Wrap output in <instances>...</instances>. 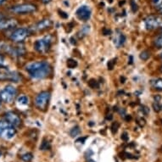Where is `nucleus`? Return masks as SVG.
<instances>
[{
    "label": "nucleus",
    "mask_w": 162,
    "mask_h": 162,
    "mask_svg": "<svg viewBox=\"0 0 162 162\" xmlns=\"http://www.w3.org/2000/svg\"><path fill=\"white\" fill-rule=\"evenodd\" d=\"M51 93L49 91H43L39 92L35 98L34 104L35 106L39 110L44 111L49 106V103L50 100Z\"/></svg>",
    "instance_id": "nucleus-3"
},
{
    "label": "nucleus",
    "mask_w": 162,
    "mask_h": 162,
    "mask_svg": "<svg viewBox=\"0 0 162 162\" xmlns=\"http://www.w3.org/2000/svg\"><path fill=\"white\" fill-rule=\"evenodd\" d=\"M4 62H5V59H4L3 55L0 54V67H2L4 65Z\"/></svg>",
    "instance_id": "nucleus-22"
},
{
    "label": "nucleus",
    "mask_w": 162,
    "mask_h": 162,
    "mask_svg": "<svg viewBox=\"0 0 162 162\" xmlns=\"http://www.w3.org/2000/svg\"><path fill=\"white\" fill-rule=\"evenodd\" d=\"M30 35V31L27 28L20 27L15 29L9 35V39L15 43H21Z\"/></svg>",
    "instance_id": "nucleus-7"
},
{
    "label": "nucleus",
    "mask_w": 162,
    "mask_h": 162,
    "mask_svg": "<svg viewBox=\"0 0 162 162\" xmlns=\"http://www.w3.org/2000/svg\"><path fill=\"white\" fill-rule=\"evenodd\" d=\"M26 71L33 79H43L51 73V66L46 61H34L26 65Z\"/></svg>",
    "instance_id": "nucleus-1"
},
{
    "label": "nucleus",
    "mask_w": 162,
    "mask_h": 162,
    "mask_svg": "<svg viewBox=\"0 0 162 162\" xmlns=\"http://www.w3.org/2000/svg\"><path fill=\"white\" fill-rule=\"evenodd\" d=\"M90 26H88V25H86V26H84L82 28V30H81V32L80 33H82V37L84 36H86L87 34H88V32H89V30H90V28H89Z\"/></svg>",
    "instance_id": "nucleus-21"
},
{
    "label": "nucleus",
    "mask_w": 162,
    "mask_h": 162,
    "mask_svg": "<svg viewBox=\"0 0 162 162\" xmlns=\"http://www.w3.org/2000/svg\"><path fill=\"white\" fill-rule=\"evenodd\" d=\"M1 103H2V99H1V98H0V105H1Z\"/></svg>",
    "instance_id": "nucleus-28"
},
{
    "label": "nucleus",
    "mask_w": 162,
    "mask_h": 162,
    "mask_svg": "<svg viewBox=\"0 0 162 162\" xmlns=\"http://www.w3.org/2000/svg\"><path fill=\"white\" fill-rule=\"evenodd\" d=\"M160 13H161V15H162V11H160Z\"/></svg>",
    "instance_id": "nucleus-30"
},
{
    "label": "nucleus",
    "mask_w": 162,
    "mask_h": 162,
    "mask_svg": "<svg viewBox=\"0 0 162 162\" xmlns=\"http://www.w3.org/2000/svg\"><path fill=\"white\" fill-rule=\"evenodd\" d=\"M67 66L71 69H73V68H76L77 66V62L72 59H69L67 60Z\"/></svg>",
    "instance_id": "nucleus-18"
},
{
    "label": "nucleus",
    "mask_w": 162,
    "mask_h": 162,
    "mask_svg": "<svg viewBox=\"0 0 162 162\" xmlns=\"http://www.w3.org/2000/svg\"><path fill=\"white\" fill-rule=\"evenodd\" d=\"M59 16H61L62 18L66 19L67 17H68V15H67V14H66L65 12H64V11H60V10H59Z\"/></svg>",
    "instance_id": "nucleus-23"
},
{
    "label": "nucleus",
    "mask_w": 162,
    "mask_h": 162,
    "mask_svg": "<svg viewBox=\"0 0 162 162\" xmlns=\"http://www.w3.org/2000/svg\"><path fill=\"white\" fill-rule=\"evenodd\" d=\"M42 1H43V3H45V4H47V3H49L50 2V0H42Z\"/></svg>",
    "instance_id": "nucleus-26"
},
{
    "label": "nucleus",
    "mask_w": 162,
    "mask_h": 162,
    "mask_svg": "<svg viewBox=\"0 0 162 162\" xmlns=\"http://www.w3.org/2000/svg\"><path fill=\"white\" fill-rule=\"evenodd\" d=\"M17 102L21 105H27L29 104V99L26 95H20L17 98Z\"/></svg>",
    "instance_id": "nucleus-15"
},
{
    "label": "nucleus",
    "mask_w": 162,
    "mask_h": 162,
    "mask_svg": "<svg viewBox=\"0 0 162 162\" xmlns=\"http://www.w3.org/2000/svg\"><path fill=\"white\" fill-rule=\"evenodd\" d=\"M37 8L35 4L32 3H22L19 5L12 6L9 10L16 15H27L36 11Z\"/></svg>",
    "instance_id": "nucleus-5"
},
{
    "label": "nucleus",
    "mask_w": 162,
    "mask_h": 162,
    "mask_svg": "<svg viewBox=\"0 0 162 162\" xmlns=\"http://www.w3.org/2000/svg\"><path fill=\"white\" fill-rule=\"evenodd\" d=\"M17 95L16 88L12 85H7L3 89L0 91V98L3 102L6 104H10L14 101Z\"/></svg>",
    "instance_id": "nucleus-4"
},
{
    "label": "nucleus",
    "mask_w": 162,
    "mask_h": 162,
    "mask_svg": "<svg viewBox=\"0 0 162 162\" xmlns=\"http://www.w3.org/2000/svg\"><path fill=\"white\" fill-rule=\"evenodd\" d=\"M79 133H80V128H79V126H78L73 127L72 130H71V132H70V134H71L72 137H76V136H77Z\"/></svg>",
    "instance_id": "nucleus-19"
},
{
    "label": "nucleus",
    "mask_w": 162,
    "mask_h": 162,
    "mask_svg": "<svg viewBox=\"0 0 162 162\" xmlns=\"http://www.w3.org/2000/svg\"><path fill=\"white\" fill-rule=\"evenodd\" d=\"M4 18H5L4 15H3V14L2 12H0V21H1V20H2L3 19H4Z\"/></svg>",
    "instance_id": "nucleus-25"
},
{
    "label": "nucleus",
    "mask_w": 162,
    "mask_h": 162,
    "mask_svg": "<svg viewBox=\"0 0 162 162\" xmlns=\"http://www.w3.org/2000/svg\"><path fill=\"white\" fill-rule=\"evenodd\" d=\"M20 159L25 162H31L33 159V155L32 153H26L20 156Z\"/></svg>",
    "instance_id": "nucleus-16"
},
{
    "label": "nucleus",
    "mask_w": 162,
    "mask_h": 162,
    "mask_svg": "<svg viewBox=\"0 0 162 162\" xmlns=\"http://www.w3.org/2000/svg\"><path fill=\"white\" fill-rule=\"evenodd\" d=\"M139 57H140V59H143V60H147V59L150 57V53H149L148 51H147V50H144V51H143V52L140 54Z\"/></svg>",
    "instance_id": "nucleus-20"
},
{
    "label": "nucleus",
    "mask_w": 162,
    "mask_h": 162,
    "mask_svg": "<svg viewBox=\"0 0 162 162\" xmlns=\"http://www.w3.org/2000/svg\"><path fill=\"white\" fill-rule=\"evenodd\" d=\"M161 122H162V121H161Z\"/></svg>",
    "instance_id": "nucleus-35"
},
{
    "label": "nucleus",
    "mask_w": 162,
    "mask_h": 162,
    "mask_svg": "<svg viewBox=\"0 0 162 162\" xmlns=\"http://www.w3.org/2000/svg\"><path fill=\"white\" fill-rule=\"evenodd\" d=\"M5 2V0H0V4H2L3 3H4Z\"/></svg>",
    "instance_id": "nucleus-27"
},
{
    "label": "nucleus",
    "mask_w": 162,
    "mask_h": 162,
    "mask_svg": "<svg viewBox=\"0 0 162 162\" xmlns=\"http://www.w3.org/2000/svg\"><path fill=\"white\" fill-rule=\"evenodd\" d=\"M162 23L161 18L157 16H149L144 20L145 27L148 30H154L158 28Z\"/></svg>",
    "instance_id": "nucleus-8"
},
{
    "label": "nucleus",
    "mask_w": 162,
    "mask_h": 162,
    "mask_svg": "<svg viewBox=\"0 0 162 162\" xmlns=\"http://www.w3.org/2000/svg\"><path fill=\"white\" fill-rule=\"evenodd\" d=\"M76 16L82 21H88L91 17L90 8L87 5H82L79 7L76 11Z\"/></svg>",
    "instance_id": "nucleus-9"
},
{
    "label": "nucleus",
    "mask_w": 162,
    "mask_h": 162,
    "mask_svg": "<svg viewBox=\"0 0 162 162\" xmlns=\"http://www.w3.org/2000/svg\"><path fill=\"white\" fill-rule=\"evenodd\" d=\"M161 71H162V66H161Z\"/></svg>",
    "instance_id": "nucleus-34"
},
{
    "label": "nucleus",
    "mask_w": 162,
    "mask_h": 162,
    "mask_svg": "<svg viewBox=\"0 0 162 162\" xmlns=\"http://www.w3.org/2000/svg\"><path fill=\"white\" fill-rule=\"evenodd\" d=\"M125 41H126V37L124 36V34L122 32H119L118 34H116L114 39V43L117 47H121L122 45H123Z\"/></svg>",
    "instance_id": "nucleus-13"
},
{
    "label": "nucleus",
    "mask_w": 162,
    "mask_h": 162,
    "mask_svg": "<svg viewBox=\"0 0 162 162\" xmlns=\"http://www.w3.org/2000/svg\"><path fill=\"white\" fill-rule=\"evenodd\" d=\"M0 78H1V72H0Z\"/></svg>",
    "instance_id": "nucleus-31"
},
{
    "label": "nucleus",
    "mask_w": 162,
    "mask_h": 162,
    "mask_svg": "<svg viewBox=\"0 0 162 162\" xmlns=\"http://www.w3.org/2000/svg\"><path fill=\"white\" fill-rule=\"evenodd\" d=\"M18 25V20L14 18H4L0 21V30H10L16 27Z\"/></svg>",
    "instance_id": "nucleus-11"
},
{
    "label": "nucleus",
    "mask_w": 162,
    "mask_h": 162,
    "mask_svg": "<svg viewBox=\"0 0 162 162\" xmlns=\"http://www.w3.org/2000/svg\"><path fill=\"white\" fill-rule=\"evenodd\" d=\"M1 155H2V154H1V152H0V157H1Z\"/></svg>",
    "instance_id": "nucleus-32"
},
{
    "label": "nucleus",
    "mask_w": 162,
    "mask_h": 162,
    "mask_svg": "<svg viewBox=\"0 0 162 162\" xmlns=\"http://www.w3.org/2000/svg\"><path fill=\"white\" fill-rule=\"evenodd\" d=\"M151 87L156 91H162V78H156L150 82Z\"/></svg>",
    "instance_id": "nucleus-14"
},
{
    "label": "nucleus",
    "mask_w": 162,
    "mask_h": 162,
    "mask_svg": "<svg viewBox=\"0 0 162 162\" xmlns=\"http://www.w3.org/2000/svg\"><path fill=\"white\" fill-rule=\"evenodd\" d=\"M4 119L9 122L11 125L15 126V127H18L21 124V119L19 116L18 114H16L14 111H8L4 114Z\"/></svg>",
    "instance_id": "nucleus-10"
},
{
    "label": "nucleus",
    "mask_w": 162,
    "mask_h": 162,
    "mask_svg": "<svg viewBox=\"0 0 162 162\" xmlns=\"http://www.w3.org/2000/svg\"><path fill=\"white\" fill-rule=\"evenodd\" d=\"M161 110H162V105H161Z\"/></svg>",
    "instance_id": "nucleus-33"
},
{
    "label": "nucleus",
    "mask_w": 162,
    "mask_h": 162,
    "mask_svg": "<svg viewBox=\"0 0 162 162\" xmlns=\"http://www.w3.org/2000/svg\"><path fill=\"white\" fill-rule=\"evenodd\" d=\"M161 59H162V53H161Z\"/></svg>",
    "instance_id": "nucleus-29"
},
{
    "label": "nucleus",
    "mask_w": 162,
    "mask_h": 162,
    "mask_svg": "<svg viewBox=\"0 0 162 162\" xmlns=\"http://www.w3.org/2000/svg\"><path fill=\"white\" fill-rule=\"evenodd\" d=\"M52 38L50 36H44L41 39L36 40L34 43V49L40 54H46L51 47Z\"/></svg>",
    "instance_id": "nucleus-6"
},
{
    "label": "nucleus",
    "mask_w": 162,
    "mask_h": 162,
    "mask_svg": "<svg viewBox=\"0 0 162 162\" xmlns=\"http://www.w3.org/2000/svg\"><path fill=\"white\" fill-rule=\"evenodd\" d=\"M16 134V127L11 125L9 122H8L6 120H1L0 121V137L9 140L12 139Z\"/></svg>",
    "instance_id": "nucleus-2"
},
{
    "label": "nucleus",
    "mask_w": 162,
    "mask_h": 162,
    "mask_svg": "<svg viewBox=\"0 0 162 162\" xmlns=\"http://www.w3.org/2000/svg\"><path fill=\"white\" fill-rule=\"evenodd\" d=\"M154 43H155V45L157 48L162 49V34L161 35H160V36H158L155 39Z\"/></svg>",
    "instance_id": "nucleus-17"
},
{
    "label": "nucleus",
    "mask_w": 162,
    "mask_h": 162,
    "mask_svg": "<svg viewBox=\"0 0 162 162\" xmlns=\"http://www.w3.org/2000/svg\"><path fill=\"white\" fill-rule=\"evenodd\" d=\"M51 26H52V21L49 19H43L36 23L34 26V29H35V31L42 32V31H44V30L49 28Z\"/></svg>",
    "instance_id": "nucleus-12"
},
{
    "label": "nucleus",
    "mask_w": 162,
    "mask_h": 162,
    "mask_svg": "<svg viewBox=\"0 0 162 162\" xmlns=\"http://www.w3.org/2000/svg\"><path fill=\"white\" fill-rule=\"evenodd\" d=\"M152 1H153L154 4H155V6H157V7L162 3V0H152Z\"/></svg>",
    "instance_id": "nucleus-24"
}]
</instances>
